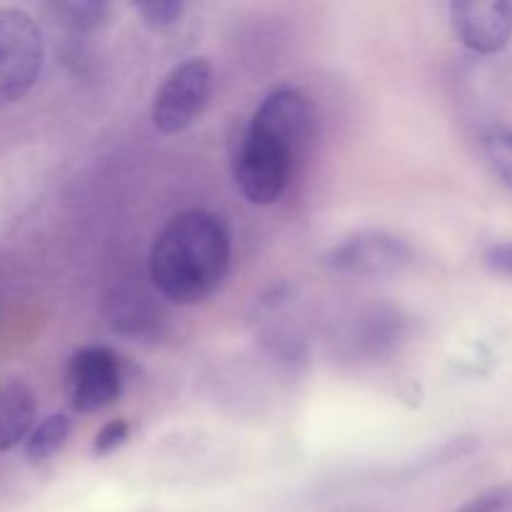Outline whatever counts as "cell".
Returning <instances> with one entry per match:
<instances>
[{
  "instance_id": "6da1fadb",
  "label": "cell",
  "mask_w": 512,
  "mask_h": 512,
  "mask_svg": "<svg viewBox=\"0 0 512 512\" xmlns=\"http://www.w3.org/2000/svg\"><path fill=\"white\" fill-rule=\"evenodd\" d=\"M313 135L315 108L303 90L278 88L265 95L250 123L230 143L240 195L253 205L278 203Z\"/></svg>"
},
{
  "instance_id": "7a4b0ae2",
  "label": "cell",
  "mask_w": 512,
  "mask_h": 512,
  "mask_svg": "<svg viewBox=\"0 0 512 512\" xmlns=\"http://www.w3.org/2000/svg\"><path fill=\"white\" fill-rule=\"evenodd\" d=\"M228 225L208 210H183L163 225L150 248L148 273L155 290L175 305L213 298L230 273Z\"/></svg>"
},
{
  "instance_id": "3957f363",
  "label": "cell",
  "mask_w": 512,
  "mask_h": 512,
  "mask_svg": "<svg viewBox=\"0 0 512 512\" xmlns=\"http://www.w3.org/2000/svg\"><path fill=\"white\" fill-rule=\"evenodd\" d=\"M40 25L20 8H0V105H13L35 88L43 70Z\"/></svg>"
},
{
  "instance_id": "277c9868",
  "label": "cell",
  "mask_w": 512,
  "mask_h": 512,
  "mask_svg": "<svg viewBox=\"0 0 512 512\" xmlns=\"http://www.w3.org/2000/svg\"><path fill=\"white\" fill-rule=\"evenodd\" d=\"M213 93V65L205 58H188L175 65L155 90L150 118L158 133H185L205 113Z\"/></svg>"
},
{
  "instance_id": "5b68a950",
  "label": "cell",
  "mask_w": 512,
  "mask_h": 512,
  "mask_svg": "<svg viewBox=\"0 0 512 512\" xmlns=\"http://www.w3.org/2000/svg\"><path fill=\"white\" fill-rule=\"evenodd\" d=\"M415 250L390 230H360L348 235L325 255V265L350 278H388L413 265Z\"/></svg>"
},
{
  "instance_id": "8992f818",
  "label": "cell",
  "mask_w": 512,
  "mask_h": 512,
  "mask_svg": "<svg viewBox=\"0 0 512 512\" xmlns=\"http://www.w3.org/2000/svg\"><path fill=\"white\" fill-rule=\"evenodd\" d=\"M123 393V363L115 350L88 345L73 353L65 368V398L80 415L110 408Z\"/></svg>"
},
{
  "instance_id": "52a82bcc",
  "label": "cell",
  "mask_w": 512,
  "mask_h": 512,
  "mask_svg": "<svg viewBox=\"0 0 512 512\" xmlns=\"http://www.w3.org/2000/svg\"><path fill=\"white\" fill-rule=\"evenodd\" d=\"M450 25L460 43L478 55H495L512 40V0H453Z\"/></svg>"
},
{
  "instance_id": "ba28073f",
  "label": "cell",
  "mask_w": 512,
  "mask_h": 512,
  "mask_svg": "<svg viewBox=\"0 0 512 512\" xmlns=\"http://www.w3.org/2000/svg\"><path fill=\"white\" fill-rule=\"evenodd\" d=\"M38 400L30 385L20 380L0 385V453H8L15 445L28 440L33 433Z\"/></svg>"
},
{
  "instance_id": "9c48e42d",
  "label": "cell",
  "mask_w": 512,
  "mask_h": 512,
  "mask_svg": "<svg viewBox=\"0 0 512 512\" xmlns=\"http://www.w3.org/2000/svg\"><path fill=\"white\" fill-rule=\"evenodd\" d=\"M70 430H73V420L68 415H48V418L35 425L33 433L25 440V458L30 463H45V460L55 458L65 448V443H68Z\"/></svg>"
},
{
  "instance_id": "30bf717a",
  "label": "cell",
  "mask_w": 512,
  "mask_h": 512,
  "mask_svg": "<svg viewBox=\"0 0 512 512\" xmlns=\"http://www.w3.org/2000/svg\"><path fill=\"white\" fill-rule=\"evenodd\" d=\"M483 153L495 178L512 190V128H493L483 138Z\"/></svg>"
},
{
  "instance_id": "8fae6325",
  "label": "cell",
  "mask_w": 512,
  "mask_h": 512,
  "mask_svg": "<svg viewBox=\"0 0 512 512\" xmlns=\"http://www.w3.org/2000/svg\"><path fill=\"white\" fill-rule=\"evenodd\" d=\"M363 340L360 343L370 350V353H385V350L395 348V340L403 335V323L395 313H385V310H375L370 318H365Z\"/></svg>"
},
{
  "instance_id": "7c38bea8",
  "label": "cell",
  "mask_w": 512,
  "mask_h": 512,
  "mask_svg": "<svg viewBox=\"0 0 512 512\" xmlns=\"http://www.w3.org/2000/svg\"><path fill=\"white\" fill-rule=\"evenodd\" d=\"M58 13L75 30H93L103 23L105 13H108V5L95 3V0H68V3L58 5Z\"/></svg>"
},
{
  "instance_id": "4fadbf2b",
  "label": "cell",
  "mask_w": 512,
  "mask_h": 512,
  "mask_svg": "<svg viewBox=\"0 0 512 512\" xmlns=\"http://www.w3.org/2000/svg\"><path fill=\"white\" fill-rule=\"evenodd\" d=\"M185 13V3L180 0H153V3H140L138 15L150 28H170L178 23Z\"/></svg>"
},
{
  "instance_id": "5bb4252c",
  "label": "cell",
  "mask_w": 512,
  "mask_h": 512,
  "mask_svg": "<svg viewBox=\"0 0 512 512\" xmlns=\"http://www.w3.org/2000/svg\"><path fill=\"white\" fill-rule=\"evenodd\" d=\"M458 512H512V488L500 485V488L485 490L468 500Z\"/></svg>"
},
{
  "instance_id": "9a60e30c",
  "label": "cell",
  "mask_w": 512,
  "mask_h": 512,
  "mask_svg": "<svg viewBox=\"0 0 512 512\" xmlns=\"http://www.w3.org/2000/svg\"><path fill=\"white\" fill-rule=\"evenodd\" d=\"M128 438H130V423H128V420H123V418L110 420V423H105L103 428L98 430V435H95L93 453L98 455V458H105V455L115 453L120 445H125V440H128Z\"/></svg>"
},
{
  "instance_id": "2e32d148",
  "label": "cell",
  "mask_w": 512,
  "mask_h": 512,
  "mask_svg": "<svg viewBox=\"0 0 512 512\" xmlns=\"http://www.w3.org/2000/svg\"><path fill=\"white\" fill-rule=\"evenodd\" d=\"M483 265L500 278H512V240L490 245L483 253Z\"/></svg>"
}]
</instances>
